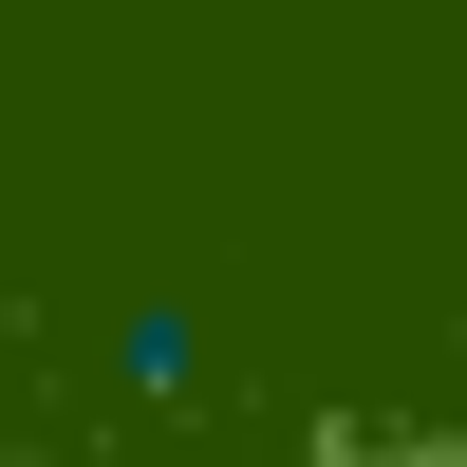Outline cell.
<instances>
[{
    "label": "cell",
    "mask_w": 467,
    "mask_h": 467,
    "mask_svg": "<svg viewBox=\"0 0 467 467\" xmlns=\"http://www.w3.org/2000/svg\"><path fill=\"white\" fill-rule=\"evenodd\" d=\"M112 393H131V411L206 393V318H187V299H131V318H112Z\"/></svg>",
    "instance_id": "1"
}]
</instances>
